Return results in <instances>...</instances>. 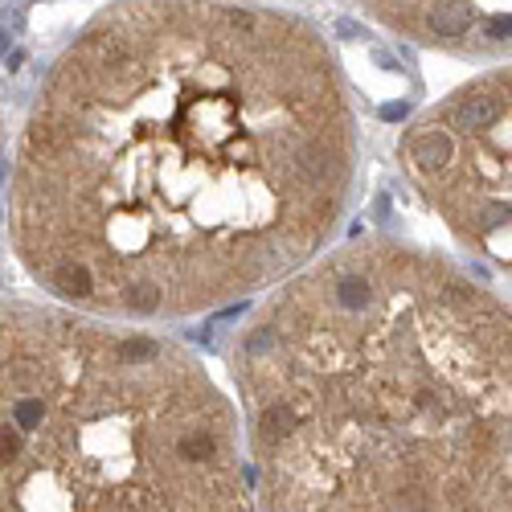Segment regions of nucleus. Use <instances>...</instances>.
Masks as SVG:
<instances>
[{
	"label": "nucleus",
	"instance_id": "f257e3e1",
	"mask_svg": "<svg viewBox=\"0 0 512 512\" xmlns=\"http://www.w3.org/2000/svg\"><path fill=\"white\" fill-rule=\"evenodd\" d=\"M352 181L357 123L308 21L238 0H119L33 98L12 255L62 308L189 320L311 267Z\"/></svg>",
	"mask_w": 512,
	"mask_h": 512
},
{
	"label": "nucleus",
	"instance_id": "f03ea898",
	"mask_svg": "<svg viewBox=\"0 0 512 512\" xmlns=\"http://www.w3.org/2000/svg\"><path fill=\"white\" fill-rule=\"evenodd\" d=\"M263 512H500L512 303L418 246L352 242L230 357Z\"/></svg>",
	"mask_w": 512,
	"mask_h": 512
},
{
	"label": "nucleus",
	"instance_id": "7ed1b4c3",
	"mask_svg": "<svg viewBox=\"0 0 512 512\" xmlns=\"http://www.w3.org/2000/svg\"><path fill=\"white\" fill-rule=\"evenodd\" d=\"M0 512H258L230 398L172 341L4 303Z\"/></svg>",
	"mask_w": 512,
	"mask_h": 512
},
{
	"label": "nucleus",
	"instance_id": "20e7f679",
	"mask_svg": "<svg viewBox=\"0 0 512 512\" xmlns=\"http://www.w3.org/2000/svg\"><path fill=\"white\" fill-rule=\"evenodd\" d=\"M398 161L451 238L512 279V62L422 111Z\"/></svg>",
	"mask_w": 512,
	"mask_h": 512
},
{
	"label": "nucleus",
	"instance_id": "39448f33",
	"mask_svg": "<svg viewBox=\"0 0 512 512\" xmlns=\"http://www.w3.org/2000/svg\"><path fill=\"white\" fill-rule=\"evenodd\" d=\"M369 17L451 58L512 62V0H361Z\"/></svg>",
	"mask_w": 512,
	"mask_h": 512
},
{
	"label": "nucleus",
	"instance_id": "423d86ee",
	"mask_svg": "<svg viewBox=\"0 0 512 512\" xmlns=\"http://www.w3.org/2000/svg\"><path fill=\"white\" fill-rule=\"evenodd\" d=\"M500 512H512V480H508V492H504V504H500Z\"/></svg>",
	"mask_w": 512,
	"mask_h": 512
}]
</instances>
